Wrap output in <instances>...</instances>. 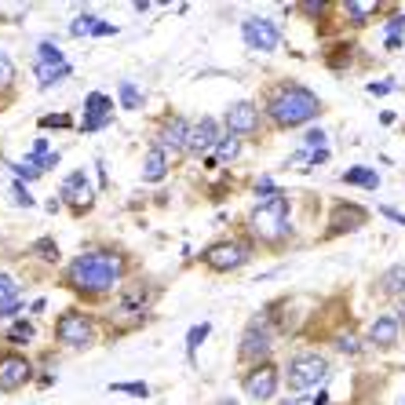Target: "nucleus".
I'll return each instance as SVG.
<instances>
[{"label": "nucleus", "mask_w": 405, "mask_h": 405, "mask_svg": "<svg viewBox=\"0 0 405 405\" xmlns=\"http://www.w3.org/2000/svg\"><path fill=\"white\" fill-rule=\"evenodd\" d=\"M124 270H128V255L121 248H88L77 260H70L62 282L73 292L88 296V300H99V296L114 292L124 282Z\"/></svg>", "instance_id": "obj_1"}, {"label": "nucleus", "mask_w": 405, "mask_h": 405, "mask_svg": "<svg viewBox=\"0 0 405 405\" xmlns=\"http://www.w3.org/2000/svg\"><path fill=\"white\" fill-rule=\"evenodd\" d=\"M322 110H325L322 99H318V95L307 88V84H296V80L274 84L270 95H267V117H270L274 128H282V132L314 121Z\"/></svg>", "instance_id": "obj_2"}, {"label": "nucleus", "mask_w": 405, "mask_h": 405, "mask_svg": "<svg viewBox=\"0 0 405 405\" xmlns=\"http://www.w3.org/2000/svg\"><path fill=\"white\" fill-rule=\"evenodd\" d=\"M248 226L263 245L278 248L289 241L292 234V219H289V198H274V201H260L248 212Z\"/></svg>", "instance_id": "obj_3"}, {"label": "nucleus", "mask_w": 405, "mask_h": 405, "mask_svg": "<svg viewBox=\"0 0 405 405\" xmlns=\"http://www.w3.org/2000/svg\"><path fill=\"white\" fill-rule=\"evenodd\" d=\"M270 318H274V310L255 314L248 322V329H245V336H241V344H238V358L245 361V365L252 361V369L270 361V351H274V344H278V329L270 325Z\"/></svg>", "instance_id": "obj_4"}, {"label": "nucleus", "mask_w": 405, "mask_h": 405, "mask_svg": "<svg viewBox=\"0 0 405 405\" xmlns=\"http://www.w3.org/2000/svg\"><path fill=\"white\" fill-rule=\"evenodd\" d=\"M99 339V325L92 314L84 310H62L55 322V344L66 351H88Z\"/></svg>", "instance_id": "obj_5"}, {"label": "nucleus", "mask_w": 405, "mask_h": 405, "mask_svg": "<svg viewBox=\"0 0 405 405\" xmlns=\"http://www.w3.org/2000/svg\"><path fill=\"white\" fill-rule=\"evenodd\" d=\"M325 376H329V358L318 354V351H300V354H292L289 365H285V387L300 394V391L318 387Z\"/></svg>", "instance_id": "obj_6"}, {"label": "nucleus", "mask_w": 405, "mask_h": 405, "mask_svg": "<svg viewBox=\"0 0 405 405\" xmlns=\"http://www.w3.org/2000/svg\"><path fill=\"white\" fill-rule=\"evenodd\" d=\"M201 260L208 270L216 274H226V270H241L248 260H252V241L245 238H230V241H216L201 252Z\"/></svg>", "instance_id": "obj_7"}, {"label": "nucleus", "mask_w": 405, "mask_h": 405, "mask_svg": "<svg viewBox=\"0 0 405 405\" xmlns=\"http://www.w3.org/2000/svg\"><path fill=\"white\" fill-rule=\"evenodd\" d=\"M190 132H194V124H190L186 117L168 114V117H161V124H157V139H154V146H157V150H164V154L190 150Z\"/></svg>", "instance_id": "obj_8"}, {"label": "nucleus", "mask_w": 405, "mask_h": 405, "mask_svg": "<svg viewBox=\"0 0 405 405\" xmlns=\"http://www.w3.org/2000/svg\"><path fill=\"white\" fill-rule=\"evenodd\" d=\"M369 223V212L354 205V201H336L332 212H329V230L325 238H344V234H354Z\"/></svg>", "instance_id": "obj_9"}, {"label": "nucleus", "mask_w": 405, "mask_h": 405, "mask_svg": "<svg viewBox=\"0 0 405 405\" xmlns=\"http://www.w3.org/2000/svg\"><path fill=\"white\" fill-rule=\"evenodd\" d=\"M59 201L62 205H70L73 212H92V205H95V190H92V183H88V172H70L66 179H62V186H59Z\"/></svg>", "instance_id": "obj_10"}, {"label": "nucleus", "mask_w": 405, "mask_h": 405, "mask_svg": "<svg viewBox=\"0 0 405 405\" xmlns=\"http://www.w3.org/2000/svg\"><path fill=\"white\" fill-rule=\"evenodd\" d=\"M33 380V361L18 351H0V391H18Z\"/></svg>", "instance_id": "obj_11"}, {"label": "nucleus", "mask_w": 405, "mask_h": 405, "mask_svg": "<svg viewBox=\"0 0 405 405\" xmlns=\"http://www.w3.org/2000/svg\"><path fill=\"white\" fill-rule=\"evenodd\" d=\"M241 387L255 401H270L274 394H278V365H274V361H263V365L248 369L241 376Z\"/></svg>", "instance_id": "obj_12"}, {"label": "nucleus", "mask_w": 405, "mask_h": 405, "mask_svg": "<svg viewBox=\"0 0 405 405\" xmlns=\"http://www.w3.org/2000/svg\"><path fill=\"white\" fill-rule=\"evenodd\" d=\"M241 37H245V44L248 48H255V52H274L282 44V30H278V23L274 18H245L241 23Z\"/></svg>", "instance_id": "obj_13"}, {"label": "nucleus", "mask_w": 405, "mask_h": 405, "mask_svg": "<svg viewBox=\"0 0 405 405\" xmlns=\"http://www.w3.org/2000/svg\"><path fill=\"white\" fill-rule=\"evenodd\" d=\"M223 124H226V135H255V128H260V110H255L252 99H238L230 102V110L223 114Z\"/></svg>", "instance_id": "obj_14"}, {"label": "nucleus", "mask_w": 405, "mask_h": 405, "mask_svg": "<svg viewBox=\"0 0 405 405\" xmlns=\"http://www.w3.org/2000/svg\"><path fill=\"white\" fill-rule=\"evenodd\" d=\"M114 117V99L102 95V92H92L88 99H84V121H80V132H99V128H106Z\"/></svg>", "instance_id": "obj_15"}, {"label": "nucleus", "mask_w": 405, "mask_h": 405, "mask_svg": "<svg viewBox=\"0 0 405 405\" xmlns=\"http://www.w3.org/2000/svg\"><path fill=\"white\" fill-rule=\"evenodd\" d=\"M401 336H405V322H401L398 314H380L376 322L369 325V344H373V347H380V351L394 347Z\"/></svg>", "instance_id": "obj_16"}, {"label": "nucleus", "mask_w": 405, "mask_h": 405, "mask_svg": "<svg viewBox=\"0 0 405 405\" xmlns=\"http://www.w3.org/2000/svg\"><path fill=\"white\" fill-rule=\"evenodd\" d=\"M223 135H226V132H219V121H216V117H201V121L194 124V132H190V150H186V154H205L208 146H219Z\"/></svg>", "instance_id": "obj_17"}, {"label": "nucleus", "mask_w": 405, "mask_h": 405, "mask_svg": "<svg viewBox=\"0 0 405 405\" xmlns=\"http://www.w3.org/2000/svg\"><path fill=\"white\" fill-rule=\"evenodd\" d=\"M339 8H344L347 23H354V26H365L369 18L380 11V4H376V0H344V4H339Z\"/></svg>", "instance_id": "obj_18"}, {"label": "nucleus", "mask_w": 405, "mask_h": 405, "mask_svg": "<svg viewBox=\"0 0 405 405\" xmlns=\"http://www.w3.org/2000/svg\"><path fill=\"white\" fill-rule=\"evenodd\" d=\"M164 176H168V154H164V150H157V146H154V150L146 154V164H143V179H146V183H157V179H164Z\"/></svg>", "instance_id": "obj_19"}, {"label": "nucleus", "mask_w": 405, "mask_h": 405, "mask_svg": "<svg viewBox=\"0 0 405 405\" xmlns=\"http://www.w3.org/2000/svg\"><path fill=\"white\" fill-rule=\"evenodd\" d=\"M70 73H73L70 62H62V66H44V62H37V84H40V88H52V84L66 80Z\"/></svg>", "instance_id": "obj_20"}, {"label": "nucleus", "mask_w": 405, "mask_h": 405, "mask_svg": "<svg viewBox=\"0 0 405 405\" xmlns=\"http://www.w3.org/2000/svg\"><path fill=\"white\" fill-rule=\"evenodd\" d=\"M344 183H351V186H365V190H380V176L373 172V168H365V164L347 168V172H344Z\"/></svg>", "instance_id": "obj_21"}, {"label": "nucleus", "mask_w": 405, "mask_h": 405, "mask_svg": "<svg viewBox=\"0 0 405 405\" xmlns=\"http://www.w3.org/2000/svg\"><path fill=\"white\" fill-rule=\"evenodd\" d=\"M405 44V15H391V23H387V33H383V48L387 52H398Z\"/></svg>", "instance_id": "obj_22"}, {"label": "nucleus", "mask_w": 405, "mask_h": 405, "mask_svg": "<svg viewBox=\"0 0 405 405\" xmlns=\"http://www.w3.org/2000/svg\"><path fill=\"white\" fill-rule=\"evenodd\" d=\"M241 139L238 135H223L219 139V146H216V164H230V161H238V154H241Z\"/></svg>", "instance_id": "obj_23"}, {"label": "nucleus", "mask_w": 405, "mask_h": 405, "mask_svg": "<svg viewBox=\"0 0 405 405\" xmlns=\"http://www.w3.org/2000/svg\"><path fill=\"white\" fill-rule=\"evenodd\" d=\"M380 292L401 296V292H405V267H391L387 274H383V278H380Z\"/></svg>", "instance_id": "obj_24"}, {"label": "nucleus", "mask_w": 405, "mask_h": 405, "mask_svg": "<svg viewBox=\"0 0 405 405\" xmlns=\"http://www.w3.org/2000/svg\"><path fill=\"white\" fill-rule=\"evenodd\" d=\"M332 347H336L339 354H358V351H361V336H358L354 329H344V332L332 336Z\"/></svg>", "instance_id": "obj_25"}, {"label": "nucleus", "mask_w": 405, "mask_h": 405, "mask_svg": "<svg viewBox=\"0 0 405 405\" xmlns=\"http://www.w3.org/2000/svg\"><path fill=\"white\" fill-rule=\"evenodd\" d=\"M121 106L124 110H139L143 106V88H135L132 80H121Z\"/></svg>", "instance_id": "obj_26"}, {"label": "nucleus", "mask_w": 405, "mask_h": 405, "mask_svg": "<svg viewBox=\"0 0 405 405\" xmlns=\"http://www.w3.org/2000/svg\"><path fill=\"white\" fill-rule=\"evenodd\" d=\"M95 26H99V18H95L92 11H80L73 23H70V33H73V37H84V33H95Z\"/></svg>", "instance_id": "obj_27"}, {"label": "nucleus", "mask_w": 405, "mask_h": 405, "mask_svg": "<svg viewBox=\"0 0 405 405\" xmlns=\"http://www.w3.org/2000/svg\"><path fill=\"white\" fill-rule=\"evenodd\" d=\"M208 332H212V325H208V322H201V325H194V329L186 332V354H190V358L198 354V347L205 344V336H208Z\"/></svg>", "instance_id": "obj_28"}, {"label": "nucleus", "mask_w": 405, "mask_h": 405, "mask_svg": "<svg viewBox=\"0 0 405 405\" xmlns=\"http://www.w3.org/2000/svg\"><path fill=\"white\" fill-rule=\"evenodd\" d=\"M37 62H44V66H62L66 59H62V52L52 44V40H44V44L37 48Z\"/></svg>", "instance_id": "obj_29"}, {"label": "nucleus", "mask_w": 405, "mask_h": 405, "mask_svg": "<svg viewBox=\"0 0 405 405\" xmlns=\"http://www.w3.org/2000/svg\"><path fill=\"white\" fill-rule=\"evenodd\" d=\"M11 172L18 176V179H40L44 172L33 164V157H23V161H11Z\"/></svg>", "instance_id": "obj_30"}, {"label": "nucleus", "mask_w": 405, "mask_h": 405, "mask_svg": "<svg viewBox=\"0 0 405 405\" xmlns=\"http://www.w3.org/2000/svg\"><path fill=\"white\" fill-rule=\"evenodd\" d=\"M11 300H18V282L11 274H0V307H8Z\"/></svg>", "instance_id": "obj_31"}, {"label": "nucleus", "mask_w": 405, "mask_h": 405, "mask_svg": "<svg viewBox=\"0 0 405 405\" xmlns=\"http://www.w3.org/2000/svg\"><path fill=\"white\" fill-rule=\"evenodd\" d=\"M30 339H33V325L30 322H15L8 329V344H30Z\"/></svg>", "instance_id": "obj_32"}, {"label": "nucleus", "mask_w": 405, "mask_h": 405, "mask_svg": "<svg viewBox=\"0 0 405 405\" xmlns=\"http://www.w3.org/2000/svg\"><path fill=\"white\" fill-rule=\"evenodd\" d=\"M40 128H73V117L70 114H48V117H40Z\"/></svg>", "instance_id": "obj_33"}, {"label": "nucleus", "mask_w": 405, "mask_h": 405, "mask_svg": "<svg viewBox=\"0 0 405 405\" xmlns=\"http://www.w3.org/2000/svg\"><path fill=\"white\" fill-rule=\"evenodd\" d=\"M110 391H124V394H135V398L150 394V387H146V383H110Z\"/></svg>", "instance_id": "obj_34"}, {"label": "nucleus", "mask_w": 405, "mask_h": 405, "mask_svg": "<svg viewBox=\"0 0 405 405\" xmlns=\"http://www.w3.org/2000/svg\"><path fill=\"white\" fill-rule=\"evenodd\" d=\"M11 77H15V66H11V59H8L4 52H0V88H8Z\"/></svg>", "instance_id": "obj_35"}, {"label": "nucleus", "mask_w": 405, "mask_h": 405, "mask_svg": "<svg viewBox=\"0 0 405 405\" xmlns=\"http://www.w3.org/2000/svg\"><path fill=\"white\" fill-rule=\"evenodd\" d=\"M322 143H325V132H322V128H310V132L303 135V150H310V146H314V150H322Z\"/></svg>", "instance_id": "obj_36"}, {"label": "nucleus", "mask_w": 405, "mask_h": 405, "mask_svg": "<svg viewBox=\"0 0 405 405\" xmlns=\"http://www.w3.org/2000/svg\"><path fill=\"white\" fill-rule=\"evenodd\" d=\"M11 198L23 205V208H33V198L26 194V186H23V183H15V186H11Z\"/></svg>", "instance_id": "obj_37"}, {"label": "nucleus", "mask_w": 405, "mask_h": 405, "mask_svg": "<svg viewBox=\"0 0 405 405\" xmlns=\"http://www.w3.org/2000/svg\"><path fill=\"white\" fill-rule=\"evenodd\" d=\"M310 18H322V11H332V4H325V0H314V4H300Z\"/></svg>", "instance_id": "obj_38"}, {"label": "nucleus", "mask_w": 405, "mask_h": 405, "mask_svg": "<svg viewBox=\"0 0 405 405\" xmlns=\"http://www.w3.org/2000/svg\"><path fill=\"white\" fill-rule=\"evenodd\" d=\"M37 255H44V260H55V255H59L55 241H37Z\"/></svg>", "instance_id": "obj_39"}, {"label": "nucleus", "mask_w": 405, "mask_h": 405, "mask_svg": "<svg viewBox=\"0 0 405 405\" xmlns=\"http://www.w3.org/2000/svg\"><path fill=\"white\" fill-rule=\"evenodd\" d=\"M391 88H394V80H376V84H369V92H373V95H387Z\"/></svg>", "instance_id": "obj_40"}, {"label": "nucleus", "mask_w": 405, "mask_h": 405, "mask_svg": "<svg viewBox=\"0 0 405 405\" xmlns=\"http://www.w3.org/2000/svg\"><path fill=\"white\" fill-rule=\"evenodd\" d=\"M380 212H383V216H387L391 223H401V226H405V216H401V212H398V208H391V205H383Z\"/></svg>", "instance_id": "obj_41"}, {"label": "nucleus", "mask_w": 405, "mask_h": 405, "mask_svg": "<svg viewBox=\"0 0 405 405\" xmlns=\"http://www.w3.org/2000/svg\"><path fill=\"white\" fill-rule=\"evenodd\" d=\"M18 307H23V300H11L8 307H0V318H11V314H18Z\"/></svg>", "instance_id": "obj_42"}, {"label": "nucleus", "mask_w": 405, "mask_h": 405, "mask_svg": "<svg viewBox=\"0 0 405 405\" xmlns=\"http://www.w3.org/2000/svg\"><path fill=\"white\" fill-rule=\"evenodd\" d=\"M110 33H117L114 23H99V26H95V37H110Z\"/></svg>", "instance_id": "obj_43"}, {"label": "nucleus", "mask_w": 405, "mask_h": 405, "mask_svg": "<svg viewBox=\"0 0 405 405\" xmlns=\"http://www.w3.org/2000/svg\"><path fill=\"white\" fill-rule=\"evenodd\" d=\"M329 161V150H325V146H322V150H314L310 154V164H325Z\"/></svg>", "instance_id": "obj_44"}, {"label": "nucleus", "mask_w": 405, "mask_h": 405, "mask_svg": "<svg viewBox=\"0 0 405 405\" xmlns=\"http://www.w3.org/2000/svg\"><path fill=\"white\" fill-rule=\"evenodd\" d=\"M314 405H329V391H318V394H314Z\"/></svg>", "instance_id": "obj_45"}, {"label": "nucleus", "mask_w": 405, "mask_h": 405, "mask_svg": "<svg viewBox=\"0 0 405 405\" xmlns=\"http://www.w3.org/2000/svg\"><path fill=\"white\" fill-rule=\"evenodd\" d=\"M223 405H238V401H230V398H226V401H223Z\"/></svg>", "instance_id": "obj_46"}, {"label": "nucleus", "mask_w": 405, "mask_h": 405, "mask_svg": "<svg viewBox=\"0 0 405 405\" xmlns=\"http://www.w3.org/2000/svg\"><path fill=\"white\" fill-rule=\"evenodd\" d=\"M282 405H296V398H292V401H282Z\"/></svg>", "instance_id": "obj_47"}]
</instances>
